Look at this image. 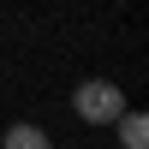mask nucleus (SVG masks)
I'll return each mask as SVG.
<instances>
[{
    "label": "nucleus",
    "mask_w": 149,
    "mask_h": 149,
    "mask_svg": "<svg viewBox=\"0 0 149 149\" xmlns=\"http://www.w3.org/2000/svg\"><path fill=\"white\" fill-rule=\"evenodd\" d=\"M113 131H119L125 149H149V113H137V107H125V113L113 119Z\"/></svg>",
    "instance_id": "f03ea898"
},
{
    "label": "nucleus",
    "mask_w": 149,
    "mask_h": 149,
    "mask_svg": "<svg viewBox=\"0 0 149 149\" xmlns=\"http://www.w3.org/2000/svg\"><path fill=\"white\" fill-rule=\"evenodd\" d=\"M0 149H54V143H48V131H42V125L18 119V125H6V137H0Z\"/></svg>",
    "instance_id": "7ed1b4c3"
},
{
    "label": "nucleus",
    "mask_w": 149,
    "mask_h": 149,
    "mask_svg": "<svg viewBox=\"0 0 149 149\" xmlns=\"http://www.w3.org/2000/svg\"><path fill=\"white\" fill-rule=\"evenodd\" d=\"M72 113L84 119V125H113L119 113H125V90L107 78H84L78 90H72Z\"/></svg>",
    "instance_id": "f257e3e1"
}]
</instances>
